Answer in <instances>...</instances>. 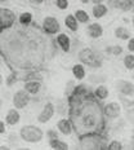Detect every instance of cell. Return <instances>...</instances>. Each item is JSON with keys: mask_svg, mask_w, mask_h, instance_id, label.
I'll return each instance as SVG.
<instances>
[{"mask_svg": "<svg viewBox=\"0 0 134 150\" xmlns=\"http://www.w3.org/2000/svg\"><path fill=\"white\" fill-rule=\"evenodd\" d=\"M71 71H72V75L74 78L77 80V82H81L86 78V69H85V65H83L81 62L80 64H75L72 69H71Z\"/></svg>", "mask_w": 134, "mask_h": 150, "instance_id": "obj_17", "label": "cell"}, {"mask_svg": "<svg viewBox=\"0 0 134 150\" xmlns=\"http://www.w3.org/2000/svg\"><path fill=\"white\" fill-rule=\"evenodd\" d=\"M123 64H124V66H125L126 70L133 71V69H134V54L133 53H128V54H125V57H124V60H123Z\"/></svg>", "mask_w": 134, "mask_h": 150, "instance_id": "obj_25", "label": "cell"}, {"mask_svg": "<svg viewBox=\"0 0 134 150\" xmlns=\"http://www.w3.org/2000/svg\"><path fill=\"white\" fill-rule=\"evenodd\" d=\"M49 146L54 150H67L70 148L66 141L58 139V137H55V139H49Z\"/></svg>", "mask_w": 134, "mask_h": 150, "instance_id": "obj_21", "label": "cell"}, {"mask_svg": "<svg viewBox=\"0 0 134 150\" xmlns=\"http://www.w3.org/2000/svg\"><path fill=\"white\" fill-rule=\"evenodd\" d=\"M54 4L60 11H66V9L70 7V1H68V0H55Z\"/></svg>", "mask_w": 134, "mask_h": 150, "instance_id": "obj_28", "label": "cell"}, {"mask_svg": "<svg viewBox=\"0 0 134 150\" xmlns=\"http://www.w3.org/2000/svg\"><path fill=\"white\" fill-rule=\"evenodd\" d=\"M54 114H55L54 104H53V102H46V104L44 105V108L41 109V111H40V114L37 115V122L41 123V124L48 123V122L54 117Z\"/></svg>", "mask_w": 134, "mask_h": 150, "instance_id": "obj_8", "label": "cell"}, {"mask_svg": "<svg viewBox=\"0 0 134 150\" xmlns=\"http://www.w3.org/2000/svg\"><path fill=\"white\" fill-rule=\"evenodd\" d=\"M5 132H7V124H5L4 120L0 119V136L4 135Z\"/></svg>", "mask_w": 134, "mask_h": 150, "instance_id": "obj_30", "label": "cell"}, {"mask_svg": "<svg viewBox=\"0 0 134 150\" xmlns=\"http://www.w3.org/2000/svg\"><path fill=\"white\" fill-rule=\"evenodd\" d=\"M43 88V84L40 80H34V79H29L26 80L23 84V89L29 93L30 96H36L41 92Z\"/></svg>", "mask_w": 134, "mask_h": 150, "instance_id": "obj_12", "label": "cell"}, {"mask_svg": "<svg viewBox=\"0 0 134 150\" xmlns=\"http://www.w3.org/2000/svg\"><path fill=\"white\" fill-rule=\"evenodd\" d=\"M116 89H117V92L121 93L123 96H125V97H132L133 93H134L133 83L132 82H128V80H124V79L117 80Z\"/></svg>", "mask_w": 134, "mask_h": 150, "instance_id": "obj_11", "label": "cell"}, {"mask_svg": "<svg viewBox=\"0 0 134 150\" xmlns=\"http://www.w3.org/2000/svg\"><path fill=\"white\" fill-rule=\"evenodd\" d=\"M74 87H75V84L72 82H70V83L67 84V87H66V95H71V93H72Z\"/></svg>", "mask_w": 134, "mask_h": 150, "instance_id": "obj_31", "label": "cell"}, {"mask_svg": "<svg viewBox=\"0 0 134 150\" xmlns=\"http://www.w3.org/2000/svg\"><path fill=\"white\" fill-rule=\"evenodd\" d=\"M72 93L81 96V97H85V96H88L89 93H90V89H89V87L86 86V84L80 83V84H77V86H75V87H74Z\"/></svg>", "mask_w": 134, "mask_h": 150, "instance_id": "obj_24", "label": "cell"}, {"mask_svg": "<svg viewBox=\"0 0 134 150\" xmlns=\"http://www.w3.org/2000/svg\"><path fill=\"white\" fill-rule=\"evenodd\" d=\"M121 112H123V106L117 101L108 102V104H106L103 106V109H102L103 117L108 118V119H117V118L121 117Z\"/></svg>", "mask_w": 134, "mask_h": 150, "instance_id": "obj_6", "label": "cell"}, {"mask_svg": "<svg viewBox=\"0 0 134 150\" xmlns=\"http://www.w3.org/2000/svg\"><path fill=\"white\" fill-rule=\"evenodd\" d=\"M128 51H129V53H133L134 52V38L130 36L129 39H128V45H126Z\"/></svg>", "mask_w": 134, "mask_h": 150, "instance_id": "obj_29", "label": "cell"}, {"mask_svg": "<svg viewBox=\"0 0 134 150\" xmlns=\"http://www.w3.org/2000/svg\"><path fill=\"white\" fill-rule=\"evenodd\" d=\"M4 122L7 126H11V127L17 126V124L21 122V114H20V111H18V109H15V108L9 109L7 111V114H5Z\"/></svg>", "mask_w": 134, "mask_h": 150, "instance_id": "obj_14", "label": "cell"}, {"mask_svg": "<svg viewBox=\"0 0 134 150\" xmlns=\"http://www.w3.org/2000/svg\"><path fill=\"white\" fill-rule=\"evenodd\" d=\"M31 101L30 95L26 92L25 89H20V91H15L13 98H12V104H13V108L18 109V110H22V109H26L29 106Z\"/></svg>", "mask_w": 134, "mask_h": 150, "instance_id": "obj_7", "label": "cell"}, {"mask_svg": "<svg viewBox=\"0 0 134 150\" xmlns=\"http://www.w3.org/2000/svg\"><path fill=\"white\" fill-rule=\"evenodd\" d=\"M92 93L97 101H105V100H107L108 96H110V91H108V88L105 86V84H99V86H97Z\"/></svg>", "mask_w": 134, "mask_h": 150, "instance_id": "obj_16", "label": "cell"}, {"mask_svg": "<svg viewBox=\"0 0 134 150\" xmlns=\"http://www.w3.org/2000/svg\"><path fill=\"white\" fill-rule=\"evenodd\" d=\"M0 102H1V101H0Z\"/></svg>", "mask_w": 134, "mask_h": 150, "instance_id": "obj_35", "label": "cell"}, {"mask_svg": "<svg viewBox=\"0 0 134 150\" xmlns=\"http://www.w3.org/2000/svg\"><path fill=\"white\" fill-rule=\"evenodd\" d=\"M80 145L83 149H107V140L101 132H86L80 135Z\"/></svg>", "mask_w": 134, "mask_h": 150, "instance_id": "obj_1", "label": "cell"}, {"mask_svg": "<svg viewBox=\"0 0 134 150\" xmlns=\"http://www.w3.org/2000/svg\"><path fill=\"white\" fill-rule=\"evenodd\" d=\"M17 21V14L14 11L7 7H0V31H8L13 29Z\"/></svg>", "mask_w": 134, "mask_h": 150, "instance_id": "obj_3", "label": "cell"}, {"mask_svg": "<svg viewBox=\"0 0 134 150\" xmlns=\"http://www.w3.org/2000/svg\"><path fill=\"white\" fill-rule=\"evenodd\" d=\"M48 137L49 139H55V137H58V133L55 132V131H48Z\"/></svg>", "mask_w": 134, "mask_h": 150, "instance_id": "obj_32", "label": "cell"}, {"mask_svg": "<svg viewBox=\"0 0 134 150\" xmlns=\"http://www.w3.org/2000/svg\"><path fill=\"white\" fill-rule=\"evenodd\" d=\"M3 82H4V78H3L1 73H0V86H1V84H3Z\"/></svg>", "mask_w": 134, "mask_h": 150, "instance_id": "obj_33", "label": "cell"}, {"mask_svg": "<svg viewBox=\"0 0 134 150\" xmlns=\"http://www.w3.org/2000/svg\"><path fill=\"white\" fill-rule=\"evenodd\" d=\"M20 137L27 144H39L44 139V131L34 124H27L20 129Z\"/></svg>", "mask_w": 134, "mask_h": 150, "instance_id": "obj_2", "label": "cell"}, {"mask_svg": "<svg viewBox=\"0 0 134 150\" xmlns=\"http://www.w3.org/2000/svg\"><path fill=\"white\" fill-rule=\"evenodd\" d=\"M123 47L121 45H112V47H107L106 48V52L110 53L112 56H120L121 53H123Z\"/></svg>", "mask_w": 134, "mask_h": 150, "instance_id": "obj_26", "label": "cell"}, {"mask_svg": "<svg viewBox=\"0 0 134 150\" xmlns=\"http://www.w3.org/2000/svg\"><path fill=\"white\" fill-rule=\"evenodd\" d=\"M74 16L79 23H89V21H90L89 13L86 11H84V9H77V11L74 13Z\"/></svg>", "mask_w": 134, "mask_h": 150, "instance_id": "obj_23", "label": "cell"}, {"mask_svg": "<svg viewBox=\"0 0 134 150\" xmlns=\"http://www.w3.org/2000/svg\"><path fill=\"white\" fill-rule=\"evenodd\" d=\"M112 4L116 9H120L123 12H129L133 8V0H114Z\"/></svg>", "mask_w": 134, "mask_h": 150, "instance_id": "obj_20", "label": "cell"}, {"mask_svg": "<svg viewBox=\"0 0 134 150\" xmlns=\"http://www.w3.org/2000/svg\"><path fill=\"white\" fill-rule=\"evenodd\" d=\"M65 25H66V27L70 31H72V33H76V31H79V22H77V20L75 18V16L72 13L67 14L66 17H65Z\"/></svg>", "mask_w": 134, "mask_h": 150, "instance_id": "obj_19", "label": "cell"}, {"mask_svg": "<svg viewBox=\"0 0 134 150\" xmlns=\"http://www.w3.org/2000/svg\"><path fill=\"white\" fill-rule=\"evenodd\" d=\"M108 14V7L102 1H95L92 7V16L95 20H101Z\"/></svg>", "mask_w": 134, "mask_h": 150, "instance_id": "obj_13", "label": "cell"}, {"mask_svg": "<svg viewBox=\"0 0 134 150\" xmlns=\"http://www.w3.org/2000/svg\"><path fill=\"white\" fill-rule=\"evenodd\" d=\"M86 34L92 39H99L103 35V26L98 22H92L86 27Z\"/></svg>", "mask_w": 134, "mask_h": 150, "instance_id": "obj_15", "label": "cell"}, {"mask_svg": "<svg viewBox=\"0 0 134 150\" xmlns=\"http://www.w3.org/2000/svg\"><path fill=\"white\" fill-rule=\"evenodd\" d=\"M41 30L46 35H55L61 31V25L54 16H45L41 22Z\"/></svg>", "mask_w": 134, "mask_h": 150, "instance_id": "obj_5", "label": "cell"}, {"mask_svg": "<svg viewBox=\"0 0 134 150\" xmlns=\"http://www.w3.org/2000/svg\"><path fill=\"white\" fill-rule=\"evenodd\" d=\"M79 60L83 65H88L90 67H98L101 66V57L90 48H83L79 52Z\"/></svg>", "mask_w": 134, "mask_h": 150, "instance_id": "obj_4", "label": "cell"}, {"mask_svg": "<svg viewBox=\"0 0 134 150\" xmlns=\"http://www.w3.org/2000/svg\"><path fill=\"white\" fill-rule=\"evenodd\" d=\"M0 149H9V146H7V145H3V146H0Z\"/></svg>", "mask_w": 134, "mask_h": 150, "instance_id": "obj_34", "label": "cell"}, {"mask_svg": "<svg viewBox=\"0 0 134 150\" xmlns=\"http://www.w3.org/2000/svg\"><path fill=\"white\" fill-rule=\"evenodd\" d=\"M114 34H115V36H116V39H120V40H128L130 36H132L130 35V31L124 26L116 27L114 31Z\"/></svg>", "mask_w": 134, "mask_h": 150, "instance_id": "obj_22", "label": "cell"}, {"mask_svg": "<svg viewBox=\"0 0 134 150\" xmlns=\"http://www.w3.org/2000/svg\"><path fill=\"white\" fill-rule=\"evenodd\" d=\"M57 129L61 135L63 136H71L74 132V123L70 118H61L57 122Z\"/></svg>", "mask_w": 134, "mask_h": 150, "instance_id": "obj_10", "label": "cell"}, {"mask_svg": "<svg viewBox=\"0 0 134 150\" xmlns=\"http://www.w3.org/2000/svg\"><path fill=\"white\" fill-rule=\"evenodd\" d=\"M107 149L108 150H123L124 146L119 140H112V141H110V144H107Z\"/></svg>", "mask_w": 134, "mask_h": 150, "instance_id": "obj_27", "label": "cell"}, {"mask_svg": "<svg viewBox=\"0 0 134 150\" xmlns=\"http://www.w3.org/2000/svg\"><path fill=\"white\" fill-rule=\"evenodd\" d=\"M17 21L18 23H20V26L22 27H29L32 25V21H34V14L31 13V12H22L20 16H17Z\"/></svg>", "mask_w": 134, "mask_h": 150, "instance_id": "obj_18", "label": "cell"}, {"mask_svg": "<svg viewBox=\"0 0 134 150\" xmlns=\"http://www.w3.org/2000/svg\"><path fill=\"white\" fill-rule=\"evenodd\" d=\"M55 44L58 45V48L62 52L68 53L71 51V38L70 35H67L66 33H58L55 34Z\"/></svg>", "mask_w": 134, "mask_h": 150, "instance_id": "obj_9", "label": "cell"}]
</instances>
